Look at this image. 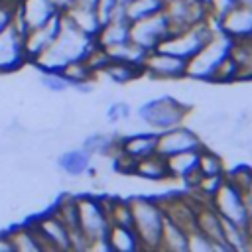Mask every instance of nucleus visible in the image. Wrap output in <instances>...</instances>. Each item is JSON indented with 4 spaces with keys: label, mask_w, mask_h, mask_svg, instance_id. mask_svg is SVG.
Here are the masks:
<instances>
[{
    "label": "nucleus",
    "mask_w": 252,
    "mask_h": 252,
    "mask_svg": "<svg viewBox=\"0 0 252 252\" xmlns=\"http://www.w3.org/2000/svg\"><path fill=\"white\" fill-rule=\"evenodd\" d=\"M130 201L132 209V228L142 244V250H159L161 230L165 222L163 207L158 199L136 195Z\"/></svg>",
    "instance_id": "1"
},
{
    "label": "nucleus",
    "mask_w": 252,
    "mask_h": 252,
    "mask_svg": "<svg viewBox=\"0 0 252 252\" xmlns=\"http://www.w3.org/2000/svg\"><path fill=\"white\" fill-rule=\"evenodd\" d=\"M189 112H191V106H187L185 102H181L171 94L154 96L138 108V116L144 120L146 128L156 134L169 130L173 126L185 124Z\"/></svg>",
    "instance_id": "2"
},
{
    "label": "nucleus",
    "mask_w": 252,
    "mask_h": 252,
    "mask_svg": "<svg viewBox=\"0 0 252 252\" xmlns=\"http://www.w3.org/2000/svg\"><path fill=\"white\" fill-rule=\"evenodd\" d=\"M219 32V22L215 18H207L203 22H197L185 30H179V32H171L156 49H163V51H169L177 57H183V59H189L193 57L215 33Z\"/></svg>",
    "instance_id": "3"
},
{
    "label": "nucleus",
    "mask_w": 252,
    "mask_h": 252,
    "mask_svg": "<svg viewBox=\"0 0 252 252\" xmlns=\"http://www.w3.org/2000/svg\"><path fill=\"white\" fill-rule=\"evenodd\" d=\"M230 45L232 39L219 30L193 57L187 59V79L211 83L217 67L224 61V57H228Z\"/></svg>",
    "instance_id": "4"
},
{
    "label": "nucleus",
    "mask_w": 252,
    "mask_h": 252,
    "mask_svg": "<svg viewBox=\"0 0 252 252\" xmlns=\"http://www.w3.org/2000/svg\"><path fill=\"white\" fill-rule=\"evenodd\" d=\"M77 201V224L81 232L87 236L91 248H104L108 250L106 244V234L110 228V220L104 209L102 199L94 197H79Z\"/></svg>",
    "instance_id": "5"
},
{
    "label": "nucleus",
    "mask_w": 252,
    "mask_h": 252,
    "mask_svg": "<svg viewBox=\"0 0 252 252\" xmlns=\"http://www.w3.org/2000/svg\"><path fill=\"white\" fill-rule=\"evenodd\" d=\"M142 77L158 83H179L187 79V59L163 49H152L142 63Z\"/></svg>",
    "instance_id": "6"
},
{
    "label": "nucleus",
    "mask_w": 252,
    "mask_h": 252,
    "mask_svg": "<svg viewBox=\"0 0 252 252\" xmlns=\"http://www.w3.org/2000/svg\"><path fill=\"white\" fill-rule=\"evenodd\" d=\"M209 203L224 222L246 226L250 220V211L246 207L244 193L226 181H222V185L215 191V195L209 199Z\"/></svg>",
    "instance_id": "7"
},
{
    "label": "nucleus",
    "mask_w": 252,
    "mask_h": 252,
    "mask_svg": "<svg viewBox=\"0 0 252 252\" xmlns=\"http://www.w3.org/2000/svg\"><path fill=\"white\" fill-rule=\"evenodd\" d=\"M169 33H171L169 22L163 12L130 22V39L148 51L156 49Z\"/></svg>",
    "instance_id": "8"
},
{
    "label": "nucleus",
    "mask_w": 252,
    "mask_h": 252,
    "mask_svg": "<svg viewBox=\"0 0 252 252\" xmlns=\"http://www.w3.org/2000/svg\"><path fill=\"white\" fill-rule=\"evenodd\" d=\"M161 12L169 22L171 32L185 30L209 18L207 0H165Z\"/></svg>",
    "instance_id": "9"
},
{
    "label": "nucleus",
    "mask_w": 252,
    "mask_h": 252,
    "mask_svg": "<svg viewBox=\"0 0 252 252\" xmlns=\"http://www.w3.org/2000/svg\"><path fill=\"white\" fill-rule=\"evenodd\" d=\"M201 148H203L201 136L185 124H179V126H173L169 130L158 132L156 152L163 158L179 154V152H187V150H201Z\"/></svg>",
    "instance_id": "10"
},
{
    "label": "nucleus",
    "mask_w": 252,
    "mask_h": 252,
    "mask_svg": "<svg viewBox=\"0 0 252 252\" xmlns=\"http://www.w3.org/2000/svg\"><path fill=\"white\" fill-rule=\"evenodd\" d=\"M195 228L213 244V250H228L222 238V219L211 207L209 201H201L195 211Z\"/></svg>",
    "instance_id": "11"
},
{
    "label": "nucleus",
    "mask_w": 252,
    "mask_h": 252,
    "mask_svg": "<svg viewBox=\"0 0 252 252\" xmlns=\"http://www.w3.org/2000/svg\"><path fill=\"white\" fill-rule=\"evenodd\" d=\"M219 30L232 41L252 37V8L238 4L219 20Z\"/></svg>",
    "instance_id": "12"
},
{
    "label": "nucleus",
    "mask_w": 252,
    "mask_h": 252,
    "mask_svg": "<svg viewBox=\"0 0 252 252\" xmlns=\"http://www.w3.org/2000/svg\"><path fill=\"white\" fill-rule=\"evenodd\" d=\"M197 161H199V150H187V152H179V154L167 156L165 158V165H167L169 179H181L189 187H193L195 181L199 179Z\"/></svg>",
    "instance_id": "13"
},
{
    "label": "nucleus",
    "mask_w": 252,
    "mask_h": 252,
    "mask_svg": "<svg viewBox=\"0 0 252 252\" xmlns=\"http://www.w3.org/2000/svg\"><path fill=\"white\" fill-rule=\"evenodd\" d=\"M156 142H158V134L152 130L132 132V134H124L122 138H118L120 152L130 156L134 161H138L150 154H156Z\"/></svg>",
    "instance_id": "14"
},
{
    "label": "nucleus",
    "mask_w": 252,
    "mask_h": 252,
    "mask_svg": "<svg viewBox=\"0 0 252 252\" xmlns=\"http://www.w3.org/2000/svg\"><path fill=\"white\" fill-rule=\"evenodd\" d=\"M35 232L43 240L41 242V248H61V250L71 248L69 230H67V226L55 215H49V217L41 219Z\"/></svg>",
    "instance_id": "15"
},
{
    "label": "nucleus",
    "mask_w": 252,
    "mask_h": 252,
    "mask_svg": "<svg viewBox=\"0 0 252 252\" xmlns=\"http://www.w3.org/2000/svg\"><path fill=\"white\" fill-rule=\"evenodd\" d=\"M57 16L51 0H24L22 2V20L28 30L39 28Z\"/></svg>",
    "instance_id": "16"
},
{
    "label": "nucleus",
    "mask_w": 252,
    "mask_h": 252,
    "mask_svg": "<svg viewBox=\"0 0 252 252\" xmlns=\"http://www.w3.org/2000/svg\"><path fill=\"white\" fill-rule=\"evenodd\" d=\"M24 53V41L20 39V33L2 28L0 30V69H8L20 63Z\"/></svg>",
    "instance_id": "17"
},
{
    "label": "nucleus",
    "mask_w": 252,
    "mask_h": 252,
    "mask_svg": "<svg viewBox=\"0 0 252 252\" xmlns=\"http://www.w3.org/2000/svg\"><path fill=\"white\" fill-rule=\"evenodd\" d=\"M106 244H108V250H116V252L142 250V244H140L134 228L124 226V224H110L108 234H106Z\"/></svg>",
    "instance_id": "18"
},
{
    "label": "nucleus",
    "mask_w": 252,
    "mask_h": 252,
    "mask_svg": "<svg viewBox=\"0 0 252 252\" xmlns=\"http://www.w3.org/2000/svg\"><path fill=\"white\" fill-rule=\"evenodd\" d=\"M134 175H138L146 181H158V183L169 179L165 158L156 152V154H150V156L138 159L136 165H134Z\"/></svg>",
    "instance_id": "19"
},
{
    "label": "nucleus",
    "mask_w": 252,
    "mask_h": 252,
    "mask_svg": "<svg viewBox=\"0 0 252 252\" xmlns=\"http://www.w3.org/2000/svg\"><path fill=\"white\" fill-rule=\"evenodd\" d=\"M159 250H173V252H187L189 250V232L173 222L171 219L165 217L163 230H161V240H159Z\"/></svg>",
    "instance_id": "20"
},
{
    "label": "nucleus",
    "mask_w": 252,
    "mask_h": 252,
    "mask_svg": "<svg viewBox=\"0 0 252 252\" xmlns=\"http://www.w3.org/2000/svg\"><path fill=\"white\" fill-rule=\"evenodd\" d=\"M102 49L106 51L110 61H124V63H132V65H138V67H142V63L148 55V49L134 43L132 39H126V41H120L116 45L102 47Z\"/></svg>",
    "instance_id": "21"
},
{
    "label": "nucleus",
    "mask_w": 252,
    "mask_h": 252,
    "mask_svg": "<svg viewBox=\"0 0 252 252\" xmlns=\"http://www.w3.org/2000/svg\"><path fill=\"white\" fill-rule=\"evenodd\" d=\"M63 16L83 33L94 37L98 28H100V18L96 14V10H85V8H77V6H71L69 10L63 12Z\"/></svg>",
    "instance_id": "22"
},
{
    "label": "nucleus",
    "mask_w": 252,
    "mask_h": 252,
    "mask_svg": "<svg viewBox=\"0 0 252 252\" xmlns=\"http://www.w3.org/2000/svg\"><path fill=\"white\" fill-rule=\"evenodd\" d=\"M102 75H106L108 81L116 83V85H128L132 81H138L142 77V67L132 65V63H124V61H110L102 67L100 71Z\"/></svg>",
    "instance_id": "23"
},
{
    "label": "nucleus",
    "mask_w": 252,
    "mask_h": 252,
    "mask_svg": "<svg viewBox=\"0 0 252 252\" xmlns=\"http://www.w3.org/2000/svg\"><path fill=\"white\" fill-rule=\"evenodd\" d=\"M224 158L213 150L203 146L199 150V161H197V171L199 175H222L224 173Z\"/></svg>",
    "instance_id": "24"
},
{
    "label": "nucleus",
    "mask_w": 252,
    "mask_h": 252,
    "mask_svg": "<svg viewBox=\"0 0 252 252\" xmlns=\"http://www.w3.org/2000/svg\"><path fill=\"white\" fill-rule=\"evenodd\" d=\"M163 2L165 0H128L122 4L124 8V14L130 22L134 20H140V18H146V16H152V14H158L163 10Z\"/></svg>",
    "instance_id": "25"
},
{
    "label": "nucleus",
    "mask_w": 252,
    "mask_h": 252,
    "mask_svg": "<svg viewBox=\"0 0 252 252\" xmlns=\"http://www.w3.org/2000/svg\"><path fill=\"white\" fill-rule=\"evenodd\" d=\"M222 238L228 250H250L246 226H238L222 220Z\"/></svg>",
    "instance_id": "26"
},
{
    "label": "nucleus",
    "mask_w": 252,
    "mask_h": 252,
    "mask_svg": "<svg viewBox=\"0 0 252 252\" xmlns=\"http://www.w3.org/2000/svg\"><path fill=\"white\" fill-rule=\"evenodd\" d=\"M59 163H61V167H63L67 173H71V175H81V173L87 171L89 165H91V154L85 152V150H73V152L63 154V158H61Z\"/></svg>",
    "instance_id": "27"
},
{
    "label": "nucleus",
    "mask_w": 252,
    "mask_h": 252,
    "mask_svg": "<svg viewBox=\"0 0 252 252\" xmlns=\"http://www.w3.org/2000/svg\"><path fill=\"white\" fill-rule=\"evenodd\" d=\"M224 181L230 183L232 187H236L238 191L246 193L252 185V167L244 165V163H236L230 169H224Z\"/></svg>",
    "instance_id": "28"
},
{
    "label": "nucleus",
    "mask_w": 252,
    "mask_h": 252,
    "mask_svg": "<svg viewBox=\"0 0 252 252\" xmlns=\"http://www.w3.org/2000/svg\"><path fill=\"white\" fill-rule=\"evenodd\" d=\"M108 120L110 122H124L126 118L132 116V110H130V104L128 102H122V100H112L108 104V112H106Z\"/></svg>",
    "instance_id": "29"
},
{
    "label": "nucleus",
    "mask_w": 252,
    "mask_h": 252,
    "mask_svg": "<svg viewBox=\"0 0 252 252\" xmlns=\"http://www.w3.org/2000/svg\"><path fill=\"white\" fill-rule=\"evenodd\" d=\"M234 6H238V0H207V8H209V16L215 18L217 22L230 12Z\"/></svg>",
    "instance_id": "30"
},
{
    "label": "nucleus",
    "mask_w": 252,
    "mask_h": 252,
    "mask_svg": "<svg viewBox=\"0 0 252 252\" xmlns=\"http://www.w3.org/2000/svg\"><path fill=\"white\" fill-rule=\"evenodd\" d=\"M43 85L49 89V91H65L67 87H71V83L61 75V71H47V75L43 77Z\"/></svg>",
    "instance_id": "31"
},
{
    "label": "nucleus",
    "mask_w": 252,
    "mask_h": 252,
    "mask_svg": "<svg viewBox=\"0 0 252 252\" xmlns=\"http://www.w3.org/2000/svg\"><path fill=\"white\" fill-rule=\"evenodd\" d=\"M189 250H193V252H211L213 250V244L197 228H193L189 232Z\"/></svg>",
    "instance_id": "32"
},
{
    "label": "nucleus",
    "mask_w": 252,
    "mask_h": 252,
    "mask_svg": "<svg viewBox=\"0 0 252 252\" xmlns=\"http://www.w3.org/2000/svg\"><path fill=\"white\" fill-rule=\"evenodd\" d=\"M120 6H122L120 0H98V4H96V14H98L100 22L110 20V18L116 14V10H118Z\"/></svg>",
    "instance_id": "33"
},
{
    "label": "nucleus",
    "mask_w": 252,
    "mask_h": 252,
    "mask_svg": "<svg viewBox=\"0 0 252 252\" xmlns=\"http://www.w3.org/2000/svg\"><path fill=\"white\" fill-rule=\"evenodd\" d=\"M51 4H53L57 14H63L65 10H69L73 6V0H51Z\"/></svg>",
    "instance_id": "34"
},
{
    "label": "nucleus",
    "mask_w": 252,
    "mask_h": 252,
    "mask_svg": "<svg viewBox=\"0 0 252 252\" xmlns=\"http://www.w3.org/2000/svg\"><path fill=\"white\" fill-rule=\"evenodd\" d=\"M98 0H73V6L77 8H85V10H96Z\"/></svg>",
    "instance_id": "35"
},
{
    "label": "nucleus",
    "mask_w": 252,
    "mask_h": 252,
    "mask_svg": "<svg viewBox=\"0 0 252 252\" xmlns=\"http://www.w3.org/2000/svg\"><path fill=\"white\" fill-rule=\"evenodd\" d=\"M246 234H248V244H250V250H252V217H250V220L246 224Z\"/></svg>",
    "instance_id": "36"
},
{
    "label": "nucleus",
    "mask_w": 252,
    "mask_h": 252,
    "mask_svg": "<svg viewBox=\"0 0 252 252\" xmlns=\"http://www.w3.org/2000/svg\"><path fill=\"white\" fill-rule=\"evenodd\" d=\"M6 24H8V14L4 10H0V30L6 28Z\"/></svg>",
    "instance_id": "37"
},
{
    "label": "nucleus",
    "mask_w": 252,
    "mask_h": 252,
    "mask_svg": "<svg viewBox=\"0 0 252 252\" xmlns=\"http://www.w3.org/2000/svg\"><path fill=\"white\" fill-rule=\"evenodd\" d=\"M238 4H244V6H250L252 8V0H238Z\"/></svg>",
    "instance_id": "38"
},
{
    "label": "nucleus",
    "mask_w": 252,
    "mask_h": 252,
    "mask_svg": "<svg viewBox=\"0 0 252 252\" xmlns=\"http://www.w3.org/2000/svg\"><path fill=\"white\" fill-rule=\"evenodd\" d=\"M120 2H122V4H124V2H128V0H120Z\"/></svg>",
    "instance_id": "39"
},
{
    "label": "nucleus",
    "mask_w": 252,
    "mask_h": 252,
    "mask_svg": "<svg viewBox=\"0 0 252 252\" xmlns=\"http://www.w3.org/2000/svg\"><path fill=\"white\" fill-rule=\"evenodd\" d=\"M250 45H252V37H250Z\"/></svg>",
    "instance_id": "40"
}]
</instances>
